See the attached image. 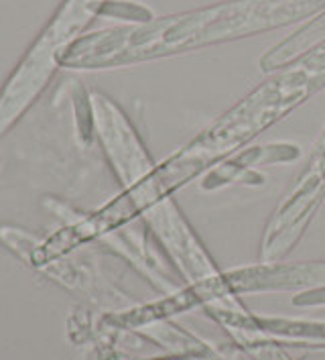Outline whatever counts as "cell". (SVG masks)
Masks as SVG:
<instances>
[{"label": "cell", "mask_w": 325, "mask_h": 360, "mask_svg": "<svg viewBox=\"0 0 325 360\" xmlns=\"http://www.w3.org/2000/svg\"><path fill=\"white\" fill-rule=\"evenodd\" d=\"M299 157V147L291 143H270L265 147H250L248 151L236 155L234 159L224 161L218 169H213L201 181L204 190H215L230 181H234L238 175L250 171L254 165H274V163H288Z\"/></svg>", "instance_id": "6"}, {"label": "cell", "mask_w": 325, "mask_h": 360, "mask_svg": "<svg viewBox=\"0 0 325 360\" xmlns=\"http://www.w3.org/2000/svg\"><path fill=\"white\" fill-rule=\"evenodd\" d=\"M325 202V127L307 165L274 208L260 243V259L279 263L303 238Z\"/></svg>", "instance_id": "4"}, {"label": "cell", "mask_w": 325, "mask_h": 360, "mask_svg": "<svg viewBox=\"0 0 325 360\" xmlns=\"http://www.w3.org/2000/svg\"><path fill=\"white\" fill-rule=\"evenodd\" d=\"M325 285V261L311 263H263V265L234 269L218 273L201 283L197 291L208 304L232 293L295 289V287H319Z\"/></svg>", "instance_id": "5"}, {"label": "cell", "mask_w": 325, "mask_h": 360, "mask_svg": "<svg viewBox=\"0 0 325 360\" xmlns=\"http://www.w3.org/2000/svg\"><path fill=\"white\" fill-rule=\"evenodd\" d=\"M325 0H226L154 19L136 29L94 33L61 57L72 68H112L204 49L319 15Z\"/></svg>", "instance_id": "1"}, {"label": "cell", "mask_w": 325, "mask_h": 360, "mask_svg": "<svg viewBox=\"0 0 325 360\" xmlns=\"http://www.w3.org/2000/svg\"><path fill=\"white\" fill-rule=\"evenodd\" d=\"M324 88L325 41L265 79L246 98L213 120L204 133L159 165L169 190L190 184L226 155L242 149Z\"/></svg>", "instance_id": "2"}, {"label": "cell", "mask_w": 325, "mask_h": 360, "mask_svg": "<svg viewBox=\"0 0 325 360\" xmlns=\"http://www.w3.org/2000/svg\"><path fill=\"white\" fill-rule=\"evenodd\" d=\"M94 104L106 151L149 228L159 236L181 271L192 277L193 283L215 277L218 271L211 265L201 240L195 236L183 212L173 202L167 181L159 167H154L126 116L104 96H94Z\"/></svg>", "instance_id": "3"}]
</instances>
